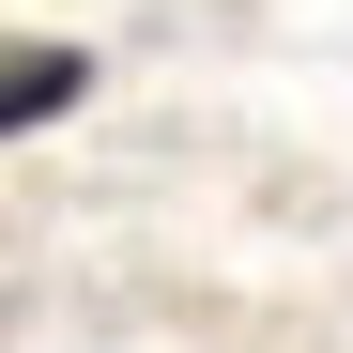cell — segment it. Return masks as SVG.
<instances>
[{
  "label": "cell",
  "mask_w": 353,
  "mask_h": 353,
  "mask_svg": "<svg viewBox=\"0 0 353 353\" xmlns=\"http://www.w3.org/2000/svg\"><path fill=\"white\" fill-rule=\"evenodd\" d=\"M92 92V46H0V139L62 123V108Z\"/></svg>",
  "instance_id": "cell-1"
}]
</instances>
